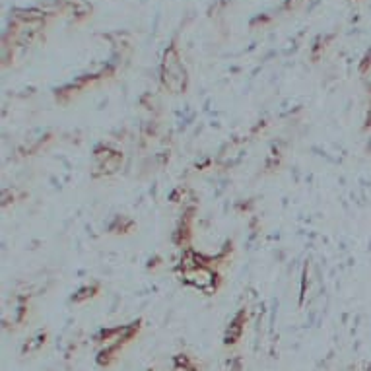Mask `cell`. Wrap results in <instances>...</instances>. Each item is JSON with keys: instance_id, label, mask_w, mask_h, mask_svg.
I'll use <instances>...</instances> for the list:
<instances>
[{"instance_id": "6", "label": "cell", "mask_w": 371, "mask_h": 371, "mask_svg": "<svg viewBox=\"0 0 371 371\" xmlns=\"http://www.w3.org/2000/svg\"><path fill=\"white\" fill-rule=\"evenodd\" d=\"M99 292H101V286H99V282L86 284V286H82L80 290H76V292L72 294L70 300H72V303H86V301L97 298V296H99Z\"/></svg>"}, {"instance_id": "10", "label": "cell", "mask_w": 371, "mask_h": 371, "mask_svg": "<svg viewBox=\"0 0 371 371\" xmlns=\"http://www.w3.org/2000/svg\"><path fill=\"white\" fill-rule=\"evenodd\" d=\"M173 366H175V371H198L196 364L187 354H177L173 358Z\"/></svg>"}, {"instance_id": "1", "label": "cell", "mask_w": 371, "mask_h": 371, "mask_svg": "<svg viewBox=\"0 0 371 371\" xmlns=\"http://www.w3.org/2000/svg\"><path fill=\"white\" fill-rule=\"evenodd\" d=\"M161 82L163 86L169 89L171 93H185V89L189 86V78H187V70L183 68L179 54H177L175 47H171L165 58H163V66H161Z\"/></svg>"}, {"instance_id": "3", "label": "cell", "mask_w": 371, "mask_h": 371, "mask_svg": "<svg viewBox=\"0 0 371 371\" xmlns=\"http://www.w3.org/2000/svg\"><path fill=\"white\" fill-rule=\"evenodd\" d=\"M195 206L193 208H189L187 212L183 214V218L179 220V224H177L175 231H173V243L175 245H179L181 249L189 247V241H191V224H193V214H195Z\"/></svg>"}, {"instance_id": "8", "label": "cell", "mask_w": 371, "mask_h": 371, "mask_svg": "<svg viewBox=\"0 0 371 371\" xmlns=\"http://www.w3.org/2000/svg\"><path fill=\"white\" fill-rule=\"evenodd\" d=\"M47 342V333H37L33 335L23 346H21V354H33V352H39Z\"/></svg>"}, {"instance_id": "12", "label": "cell", "mask_w": 371, "mask_h": 371, "mask_svg": "<svg viewBox=\"0 0 371 371\" xmlns=\"http://www.w3.org/2000/svg\"><path fill=\"white\" fill-rule=\"evenodd\" d=\"M368 152L371 154V144H368Z\"/></svg>"}, {"instance_id": "9", "label": "cell", "mask_w": 371, "mask_h": 371, "mask_svg": "<svg viewBox=\"0 0 371 371\" xmlns=\"http://www.w3.org/2000/svg\"><path fill=\"white\" fill-rule=\"evenodd\" d=\"M117 150L115 148H111L109 144H97L95 148H93V165H101V163H105L107 159L111 158L113 154H115Z\"/></svg>"}, {"instance_id": "7", "label": "cell", "mask_w": 371, "mask_h": 371, "mask_svg": "<svg viewBox=\"0 0 371 371\" xmlns=\"http://www.w3.org/2000/svg\"><path fill=\"white\" fill-rule=\"evenodd\" d=\"M136 228V224H134V220H130V218H126V216H115L111 222H109V226H107V231L109 233H130V231Z\"/></svg>"}, {"instance_id": "11", "label": "cell", "mask_w": 371, "mask_h": 371, "mask_svg": "<svg viewBox=\"0 0 371 371\" xmlns=\"http://www.w3.org/2000/svg\"><path fill=\"white\" fill-rule=\"evenodd\" d=\"M371 126V105L370 109H368V117H366V124H364V128H370Z\"/></svg>"}, {"instance_id": "5", "label": "cell", "mask_w": 371, "mask_h": 371, "mask_svg": "<svg viewBox=\"0 0 371 371\" xmlns=\"http://www.w3.org/2000/svg\"><path fill=\"white\" fill-rule=\"evenodd\" d=\"M123 165V152H115L111 158L107 159L105 163L101 165H93V177H109V175H115Z\"/></svg>"}, {"instance_id": "4", "label": "cell", "mask_w": 371, "mask_h": 371, "mask_svg": "<svg viewBox=\"0 0 371 371\" xmlns=\"http://www.w3.org/2000/svg\"><path fill=\"white\" fill-rule=\"evenodd\" d=\"M245 321H247L245 309H241V311H237V313L233 315L230 327H228V331H226V335H224V344H226V346H233V344H237V342L241 340L243 331H245Z\"/></svg>"}, {"instance_id": "2", "label": "cell", "mask_w": 371, "mask_h": 371, "mask_svg": "<svg viewBox=\"0 0 371 371\" xmlns=\"http://www.w3.org/2000/svg\"><path fill=\"white\" fill-rule=\"evenodd\" d=\"M177 274H179L183 284L193 286L196 290L204 292L206 296H212V292H216L222 284V276L216 270H212L210 266H195V268H189V270H181Z\"/></svg>"}]
</instances>
